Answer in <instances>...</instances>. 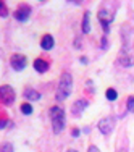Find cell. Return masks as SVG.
<instances>
[{
	"mask_svg": "<svg viewBox=\"0 0 134 152\" xmlns=\"http://www.w3.org/2000/svg\"><path fill=\"white\" fill-rule=\"evenodd\" d=\"M89 18H90V13L86 12L84 13V20H82V32H90V26H89Z\"/></svg>",
	"mask_w": 134,
	"mask_h": 152,
	"instance_id": "13",
	"label": "cell"
},
{
	"mask_svg": "<svg viewBox=\"0 0 134 152\" xmlns=\"http://www.w3.org/2000/svg\"><path fill=\"white\" fill-rule=\"evenodd\" d=\"M29 13H31V7L29 5H20V8L15 12V20L18 21H26L29 18Z\"/></svg>",
	"mask_w": 134,
	"mask_h": 152,
	"instance_id": "6",
	"label": "cell"
},
{
	"mask_svg": "<svg viewBox=\"0 0 134 152\" xmlns=\"http://www.w3.org/2000/svg\"><path fill=\"white\" fill-rule=\"evenodd\" d=\"M66 152H78V151H74V149H68Z\"/></svg>",
	"mask_w": 134,
	"mask_h": 152,
	"instance_id": "23",
	"label": "cell"
},
{
	"mask_svg": "<svg viewBox=\"0 0 134 152\" xmlns=\"http://www.w3.org/2000/svg\"><path fill=\"white\" fill-rule=\"evenodd\" d=\"M2 152H15V151H13V146L10 142H5L2 146Z\"/></svg>",
	"mask_w": 134,
	"mask_h": 152,
	"instance_id": "17",
	"label": "cell"
},
{
	"mask_svg": "<svg viewBox=\"0 0 134 152\" xmlns=\"http://www.w3.org/2000/svg\"><path fill=\"white\" fill-rule=\"evenodd\" d=\"M0 96H2V104L3 105H12L13 100H15V91H13L12 86L3 84L2 89H0Z\"/></svg>",
	"mask_w": 134,
	"mask_h": 152,
	"instance_id": "3",
	"label": "cell"
},
{
	"mask_svg": "<svg viewBox=\"0 0 134 152\" xmlns=\"http://www.w3.org/2000/svg\"><path fill=\"white\" fill-rule=\"evenodd\" d=\"M53 44H55V41H53V37L50 34H45V36H42V39H41V47L44 50H50L53 47Z\"/></svg>",
	"mask_w": 134,
	"mask_h": 152,
	"instance_id": "10",
	"label": "cell"
},
{
	"mask_svg": "<svg viewBox=\"0 0 134 152\" xmlns=\"http://www.w3.org/2000/svg\"><path fill=\"white\" fill-rule=\"evenodd\" d=\"M99 129L103 134H110L111 129H113V120H111V118H102V120L99 121Z\"/></svg>",
	"mask_w": 134,
	"mask_h": 152,
	"instance_id": "8",
	"label": "cell"
},
{
	"mask_svg": "<svg viewBox=\"0 0 134 152\" xmlns=\"http://www.w3.org/2000/svg\"><path fill=\"white\" fill-rule=\"evenodd\" d=\"M71 91H73V76H71L70 73H63L58 81V88H57V99L60 100H65L68 96L71 94Z\"/></svg>",
	"mask_w": 134,
	"mask_h": 152,
	"instance_id": "1",
	"label": "cell"
},
{
	"mask_svg": "<svg viewBox=\"0 0 134 152\" xmlns=\"http://www.w3.org/2000/svg\"><path fill=\"white\" fill-rule=\"evenodd\" d=\"M50 120H52V128L58 134L65 128V110L61 107H52L50 108Z\"/></svg>",
	"mask_w": 134,
	"mask_h": 152,
	"instance_id": "2",
	"label": "cell"
},
{
	"mask_svg": "<svg viewBox=\"0 0 134 152\" xmlns=\"http://www.w3.org/2000/svg\"><path fill=\"white\" fill-rule=\"evenodd\" d=\"M102 44H103V45H102V49H107V47H108V45H107V39H105V37L102 39Z\"/></svg>",
	"mask_w": 134,
	"mask_h": 152,
	"instance_id": "21",
	"label": "cell"
},
{
	"mask_svg": "<svg viewBox=\"0 0 134 152\" xmlns=\"http://www.w3.org/2000/svg\"><path fill=\"white\" fill-rule=\"evenodd\" d=\"M97 18H99L100 24L103 26V31L108 32V24L113 21V12H110V10H107V8H102L99 12V15H97Z\"/></svg>",
	"mask_w": 134,
	"mask_h": 152,
	"instance_id": "5",
	"label": "cell"
},
{
	"mask_svg": "<svg viewBox=\"0 0 134 152\" xmlns=\"http://www.w3.org/2000/svg\"><path fill=\"white\" fill-rule=\"evenodd\" d=\"M7 125H8V120H7V118H5V120H3V117H2V123H0V128L3 129V128H5Z\"/></svg>",
	"mask_w": 134,
	"mask_h": 152,
	"instance_id": "20",
	"label": "cell"
},
{
	"mask_svg": "<svg viewBox=\"0 0 134 152\" xmlns=\"http://www.w3.org/2000/svg\"><path fill=\"white\" fill-rule=\"evenodd\" d=\"M87 152H100V149H99V147H97V146H89Z\"/></svg>",
	"mask_w": 134,
	"mask_h": 152,
	"instance_id": "19",
	"label": "cell"
},
{
	"mask_svg": "<svg viewBox=\"0 0 134 152\" xmlns=\"http://www.w3.org/2000/svg\"><path fill=\"white\" fill-rule=\"evenodd\" d=\"M32 66H34V70L39 71V73H45V71L49 70V63H47L44 58H36L34 63H32Z\"/></svg>",
	"mask_w": 134,
	"mask_h": 152,
	"instance_id": "9",
	"label": "cell"
},
{
	"mask_svg": "<svg viewBox=\"0 0 134 152\" xmlns=\"http://www.w3.org/2000/svg\"><path fill=\"white\" fill-rule=\"evenodd\" d=\"M119 65H123V66H131V65H134V58L129 55H121L119 57Z\"/></svg>",
	"mask_w": 134,
	"mask_h": 152,
	"instance_id": "12",
	"label": "cell"
},
{
	"mask_svg": "<svg viewBox=\"0 0 134 152\" xmlns=\"http://www.w3.org/2000/svg\"><path fill=\"white\" fill-rule=\"evenodd\" d=\"M78 134H79V129L74 128V129H73V136H78Z\"/></svg>",
	"mask_w": 134,
	"mask_h": 152,
	"instance_id": "22",
	"label": "cell"
},
{
	"mask_svg": "<svg viewBox=\"0 0 134 152\" xmlns=\"http://www.w3.org/2000/svg\"><path fill=\"white\" fill-rule=\"evenodd\" d=\"M126 107H128L129 112H133V113H134V96L128 97V100H126Z\"/></svg>",
	"mask_w": 134,
	"mask_h": 152,
	"instance_id": "16",
	"label": "cell"
},
{
	"mask_svg": "<svg viewBox=\"0 0 134 152\" xmlns=\"http://www.w3.org/2000/svg\"><path fill=\"white\" fill-rule=\"evenodd\" d=\"M10 65H12V68L15 71H21V70L26 68L28 58L24 55H21V53H15V55H12V58H10Z\"/></svg>",
	"mask_w": 134,
	"mask_h": 152,
	"instance_id": "4",
	"label": "cell"
},
{
	"mask_svg": "<svg viewBox=\"0 0 134 152\" xmlns=\"http://www.w3.org/2000/svg\"><path fill=\"white\" fill-rule=\"evenodd\" d=\"M24 97H26L28 100H39V97H41V94L37 91H34V89H24Z\"/></svg>",
	"mask_w": 134,
	"mask_h": 152,
	"instance_id": "11",
	"label": "cell"
},
{
	"mask_svg": "<svg viewBox=\"0 0 134 152\" xmlns=\"http://www.w3.org/2000/svg\"><path fill=\"white\" fill-rule=\"evenodd\" d=\"M0 7H2V10H0V16L2 18H5L7 15H8V10H7V7H5V3H0Z\"/></svg>",
	"mask_w": 134,
	"mask_h": 152,
	"instance_id": "18",
	"label": "cell"
},
{
	"mask_svg": "<svg viewBox=\"0 0 134 152\" xmlns=\"http://www.w3.org/2000/svg\"><path fill=\"white\" fill-rule=\"evenodd\" d=\"M89 105V102L86 99H79V100H76V102L73 104V107H71V113L74 115V117H78V115H81L82 112H84V108Z\"/></svg>",
	"mask_w": 134,
	"mask_h": 152,
	"instance_id": "7",
	"label": "cell"
},
{
	"mask_svg": "<svg viewBox=\"0 0 134 152\" xmlns=\"http://www.w3.org/2000/svg\"><path fill=\"white\" fill-rule=\"evenodd\" d=\"M21 112H23L24 115H31L32 113V107H31V104H28V102H24V104H21Z\"/></svg>",
	"mask_w": 134,
	"mask_h": 152,
	"instance_id": "15",
	"label": "cell"
},
{
	"mask_svg": "<svg viewBox=\"0 0 134 152\" xmlns=\"http://www.w3.org/2000/svg\"><path fill=\"white\" fill-rule=\"evenodd\" d=\"M105 97H107L108 100H111V102H113L115 99H117L118 97V94H117V91H115V89H107V92H105Z\"/></svg>",
	"mask_w": 134,
	"mask_h": 152,
	"instance_id": "14",
	"label": "cell"
}]
</instances>
